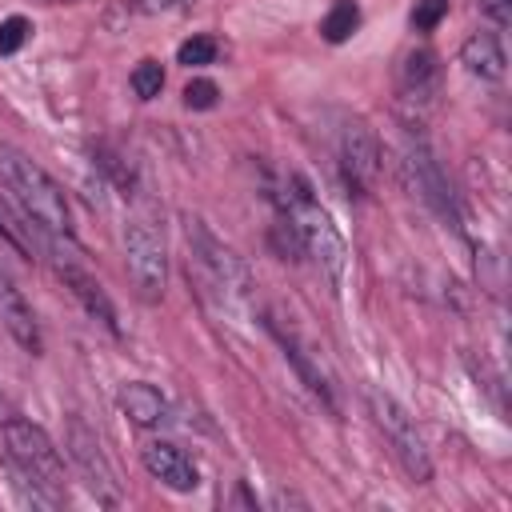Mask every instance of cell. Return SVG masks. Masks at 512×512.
<instances>
[{
	"label": "cell",
	"mask_w": 512,
	"mask_h": 512,
	"mask_svg": "<svg viewBox=\"0 0 512 512\" xmlns=\"http://www.w3.org/2000/svg\"><path fill=\"white\" fill-rule=\"evenodd\" d=\"M280 200V216H284V228L296 236V244L316 260V268L328 276V288L340 292L344 288V272H348V244L340 236V228L332 224L328 208L308 192L304 180L288 176L284 188L276 192Z\"/></svg>",
	"instance_id": "cell-1"
},
{
	"label": "cell",
	"mask_w": 512,
	"mask_h": 512,
	"mask_svg": "<svg viewBox=\"0 0 512 512\" xmlns=\"http://www.w3.org/2000/svg\"><path fill=\"white\" fill-rule=\"evenodd\" d=\"M8 460L16 468V484L24 488V500L36 508H60L64 504V460L48 432L24 416H4L0 424Z\"/></svg>",
	"instance_id": "cell-2"
},
{
	"label": "cell",
	"mask_w": 512,
	"mask_h": 512,
	"mask_svg": "<svg viewBox=\"0 0 512 512\" xmlns=\"http://www.w3.org/2000/svg\"><path fill=\"white\" fill-rule=\"evenodd\" d=\"M0 180L12 192V200L20 204V212L52 240H72V212L68 200L60 192V184L24 152L0 148Z\"/></svg>",
	"instance_id": "cell-3"
},
{
	"label": "cell",
	"mask_w": 512,
	"mask_h": 512,
	"mask_svg": "<svg viewBox=\"0 0 512 512\" xmlns=\"http://www.w3.org/2000/svg\"><path fill=\"white\" fill-rule=\"evenodd\" d=\"M124 264L144 300H160L168 288V240L160 216L140 204L124 224Z\"/></svg>",
	"instance_id": "cell-4"
},
{
	"label": "cell",
	"mask_w": 512,
	"mask_h": 512,
	"mask_svg": "<svg viewBox=\"0 0 512 512\" xmlns=\"http://www.w3.org/2000/svg\"><path fill=\"white\" fill-rule=\"evenodd\" d=\"M364 396H368L372 424L380 428V436H384L388 452L396 456V464L404 468V476H408L412 484H428V480H432V456H428V444H424V436H420L412 412H408L396 396H388V392H380V388H368Z\"/></svg>",
	"instance_id": "cell-5"
},
{
	"label": "cell",
	"mask_w": 512,
	"mask_h": 512,
	"mask_svg": "<svg viewBox=\"0 0 512 512\" xmlns=\"http://www.w3.org/2000/svg\"><path fill=\"white\" fill-rule=\"evenodd\" d=\"M184 236H188V248H192L196 268L208 276V284H212L220 296H248V292L256 288L248 264H244L228 244H220L200 220H184Z\"/></svg>",
	"instance_id": "cell-6"
},
{
	"label": "cell",
	"mask_w": 512,
	"mask_h": 512,
	"mask_svg": "<svg viewBox=\"0 0 512 512\" xmlns=\"http://www.w3.org/2000/svg\"><path fill=\"white\" fill-rule=\"evenodd\" d=\"M404 172H408L412 192H416L444 224L460 228V208H456V196H452V188H448V176H444L436 152L428 148V140H424L420 132H412V128H408V136H404Z\"/></svg>",
	"instance_id": "cell-7"
},
{
	"label": "cell",
	"mask_w": 512,
	"mask_h": 512,
	"mask_svg": "<svg viewBox=\"0 0 512 512\" xmlns=\"http://www.w3.org/2000/svg\"><path fill=\"white\" fill-rule=\"evenodd\" d=\"M336 156H340L344 184H348L356 196H364V192L372 188V180L380 176V140H376V132L368 128V120L348 116V120L340 124Z\"/></svg>",
	"instance_id": "cell-8"
},
{
	"label": "cell",
	"mask_w": 512,
	"mask_h": 512,
	"mask_svg": "<svg viewBox=\"0 0 512 512\" xmlns=\"http://www.w3.org/2000/svg\"><path fill=\"white\" fill-rule=\"evenodd\" d=\"M68 456H72V464L80 468L84 484L92 488V496H96L100 504H120L116 472H112V464H108V456H104V448H100L96 432H92L80 416H72V420H68Z\"/></svg>",
	"instance_id": "cell-9"
},
{
	"label": "cell",
	"mask_w": 512,
	"mask_h": 512,
	"mask_svg": "<svg viewBox=\"0 0 512 512\" xmlns=\"http://www.w3.org/2000/svg\"><path fill=\"white\" fill-rule=\"evenodd\" d=\"M144 468H148V476L152 480H160L164 488H172V492H192L196 484H200V472H196V464H192V456L184 452V448H176V444H168V440H152L148 448H144Z\"/></svg>",
	"instance_id": "cell-10"
},
{
	"label": "cell",
	"mask_w": 512,
	"mask_h": 512,
	"mask_svg": "<svg viewBox=\"0 0 512 512\" xmlns=\"http://www.w3.org/2000/svg\"><path fill=\"white\" fill-rule=\"evenodd\" d=\"M0 324L8 328V336L24 348V352H40V324L32 316V304L24 300V292L16 288V280L8 276V268L0 264Z\"/></svg>",
	"instance_id": "cell-11"
},
{
	"label": "cell",
	"mask_w": 512,
	"mask_h": 512,
	"mask_svg": "<svg viewBox=\"0 0 512 512\" xmlns=\"http://www.w3.org/2000/svg\"><path fill=\"white\" fill-rule=\"evenodd\" d=\"M440 88V60L432 48H412L404 52L400 68H396V92L408 104H428Z\"/></svg>",
	"instance_id": "cell-12"
},
{
	"label": "cell",
	"mask_w": 512,
	"mask_h": 512,
	"mask_svg": "<svg viewBox=\"0 0 512 512\" xmlns=\"http://www.w3.org/2000/svg\"><path fill=\"white\" fill-rule=\"evenodd\" d=\"M56 272H60V280L68 284V292L84 304V312H88L92 320H100V324L116 336V332H120V324H116V308H112V300L104 296V288L96 284V276H92V272H84L72 256H68V260H56Z\"/></svg>",
	"instance_id": "cell-13"
},
{
	"label": "cell",
	"mask_w": 512,
	"mask_h": 512,
	"mask_svg": "<svg viewBox=\"0 0 512 512\" xmlns=\"http://www.w3.org/2000/svg\"><path fill=\"white\" fill-rule=\"evenodd\" d=\"M268 332L276 336V344L284 348V356L292 360V368L300 372V380H304V384L312 388V396H316V400H320V404H324L328 412H336L332 380H328V376H324V368H320V364H316V360L308 356V348H304V344L296 340V332H284V324H280V320H268Z\"/></svg>",
	"instance_id": "cell-14"
},
{
	"label": "cell",
	"mask_w": 512,
	"mask_h": 512,
	"mask_svg": "<svg viewBox=\"0 0 512 512\" xmlns=\"http://www.w3.org/2000/svg\"><path fill=\"white\" fill-rule=\"evenodd\" d=\"M116 404H120V412H124L136 428H156V424L168 416V400H164L160 388H152L148 380H128V384L116 392Z\"/></svg>",
	"instance_id": "cell-15"
},
{
	"label": "cell",
	"mask_w": 512,
	"mask_h": 512,
	"mask_svg": "<svg viewBox=\"0 0 512 512\" xmlns=\"http://www.w3.org/2000/svg\"><path fill=\"white\" fill-rule=\"evenodd\" d=\"M460 64L480 76V80H500L504 76V48L496 40V32H472L464 44H460Z\"/></svg>",
	"instance_id": "cell-16"
},
{
	"label": "cell",
	"mask_w": 512,
	"mask_h": 512,
	"mask_svg": "<svg viewBox=\"0 0 512 512\" xmlns=\"http://www.w3.org/2000/svg\"><path fill=\"white\" fill-rule=\"evenodd\" d=\"M356 28H360V4H356V0H336V4L324 12V20H320V36H324L328 44H344Z\"/></svg>",
	"instance_id": "cell-17"
},
{
	"label": "cell",
	"mask_w": 512,
	"mask_h": 512,
	"mask_svg": "<svg viewBox=\"0 0 512 512\" xmlns=\"http://www.w3.org/2000/svg\"><path fill=\"white\" fill-rule=\"evenodd\" d=\"M128 84H132V92H136L140 100H156L160 88H164V68H160V60H140V64L132 68Z\"/></svg>",
	"instance_id": "cell-18"
},
{
	"label": "cell",
	"mask_w": 512,
	"mask_h": 512,
	"mask_svg": "<svg viewBox=\"0 0 512 512\" xmlns=\"http://www.w3.org/2000/svg\"><path fill=\"white\" fill-rule=\"evenodd\" d=\"M212 60H216V40L212 36H188L176 48V64H184V68H204Z\"/></svg>",
	"instance_id": "cell-19"
},
{
	"label": "cell",
	"mask_w": 512,
	"mask_h": 512,
	"mask_svg": "<svg viewBox=\"0 0 512 512\" xmlns=\"http://www.w3.org/2000/svg\"><path fill=\"white\" fill-rule=\"evenodd\" d=\"M28 36H32V20H28V16H8V20H0V56L20 52V48L28 44Z\"/></svg>",
	"instance_id": "cell-20"
},
{
	"label": "cell",
	"mask_w": 512,
	"mask_h": 512,
	"mask_svg": "<svg viewBox=\"0 0 512 512\" xmlns=\"http://www.w3.org/2000/svg\"><path fill=\"white\" fill-rule=\"evenodd\" d=\"M444 16H448V0H416V8H412V28H416V32H432Z\"/></svg>",
	"instance_id": "cell-21"
},
{
	"label": "cell",
	"mask_w": 512,
	"mask_h": 512,
	"mask_svg": "<svg viewBox=\"0 0 512 512\" xmlns=\"http://www.w3.org/2000/svg\"><path fill=\"white\" fill-rule=\"evenodd\" d=\"M216 100H220V88L212 80H188V88H184V104L188 108L208 112V108H216Z\"/></svg>",
	"instance_id": "cell-22"
},
{
	"label": "cell",
	"mask_w": 512,
	"mask_h": 512,
	"mask_svg": "<svg viewBox=\"0 0 512 512\" xmlns=\"http://www.w3.org/2000/svg\"><path fill=\"white\" fill-rule=\"evenodd\" d=\"M480 12L492 20V24H508L512 20V0H480Z\"/></svg>",
	"instance_id": "cell-23"
},
{
	"label": "cell",
	"mask_w": 512,
	"mask_h": 512,
	"mask_svg": "<svg viewBox=\"0 0 512 512\" xmlns=\"http://www.w3.org/2000/svg\"><path fill=\"white\" fill-rule=\"evenodd\" d=\"M180 0H140V8L144 12H164V8H176Z\"/></svg>",
	"instance_id": "cell-24"
}]
</instances>
